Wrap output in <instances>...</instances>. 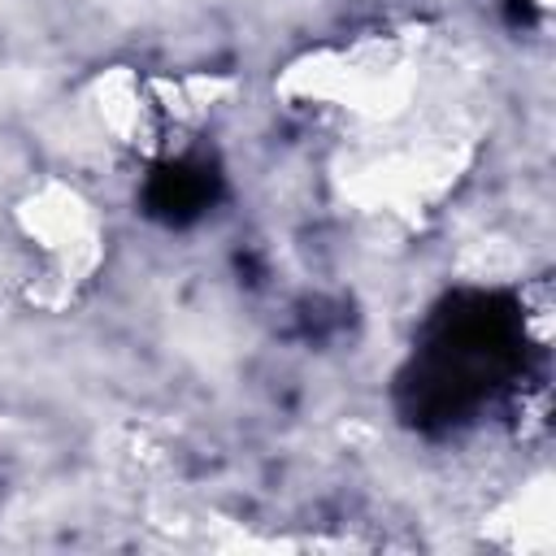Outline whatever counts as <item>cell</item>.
Returning a JSON list of instances; mask_svg holds the SVG:
<instances>
[{
  "label": "cell",
  "mask_w": 556,
  "mask_h": 556,
  "mask_svg": "<svg viewBox=\"0 0 556 556\" xmlns=\"http://www.w3.org/2000/svg\"><path fill=\"white\" fill-rule=\"evenodd\" d=\"M421 91V48L408 30H361L313 43L274 74V100L304 122L391 130Z\"/></svg>",
  "instance_id": "obj_1"
},
{
  "label": "cell",
  "mask_w": 556,
  "mask_h": 556,
  "mask_svg": "<svg viewBox=\"0 0 556 556\" xmlns=\"http://www.w3.org/2000/svg\"><path fill=\"white\" fill-rule=\"evenodd\" d=\"M22 300L39 313H65L109 261V217L91 191L65 174H39L9 200Z\"/></svg>",
  "instance_id": "obj_2"
},
{
  "label": "cell",
  "mask_w": 556,
  "mask_h": 556,
  "mask_svg": "<svg viewBox=\"0 0 556 556\" xmlns=\"http://www.w3.org/2000/svg\"><path fill=\"white\" fill-rule=\"evenodd\" d=\"M235 78L208 70H139L104 65L87 83V117L96 130L139 156V161H178L195 135L230 104Z\"/></svg>",
  "instance_id": "obj_3"
},
{
  "label": "cell",
  "mask_w": 556,
  "mask_h": 556,
  "mask_svg": "<svg viewBox=\"0 0 556 556\" xmlns=\"http://www.w3.org/2000/svg\"><path fill=\"white\" fill-rule=\"evenodd\" d=\"M443 174H452L447 152L408 143V148H382V152H369L365 161H356L343 174V187L365 208L404 213V208H421L426 200H434L443 187Z\"/></svg>",
  "instance_id": "obj_4"
},
{
  "label": "cell",
  "mask_w": 556,
  "mask_h": 556,
  "mask_svg": "<svg viewBox=\"0 0 556 556\" xmlns=\"http://www.w3.org/2000/svg\"><path fill=\"white\" fill-rule=\"evenodd\" d=\"M486 539L504 552H547L552 547V482L534 478L521 495H513L486 521Z\"/></svg>",
  "instance_id": "obj_5"
},
{
  "label": "cell",
  "mask_w": 556,
  "mask_h": 556,
  "mask_svg": "<svg viewBox=\"0 0 556 556\" xmlns=\"http://www.w3.org/2000/svg\"><path fill=\"white\" fill-rule=\"evenodd\" d=\"M534 9H539V13H552V0H534Z\"/></svg>",
  "instance_id": "obj_6"
}]
</instances>
